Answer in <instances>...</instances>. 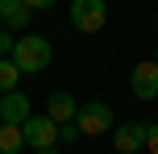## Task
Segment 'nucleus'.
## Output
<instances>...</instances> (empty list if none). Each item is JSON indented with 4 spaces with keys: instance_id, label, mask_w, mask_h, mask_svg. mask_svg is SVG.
Returning a JSON list of instances; mask_svg holds the SVG:
<instances>
[{
    "instance_id": "nucleus-1",
    "label": "nucleus",
    "mask_w": 158,
    "mask_h": 154,
    "mask_svg": "<svg viewBox=\"0 0 158 154\" xmlns=\"http://www.w3.org/2000/svg\"><path fill=\"white\" fill-rule=\"evenodd\" d=\"M50 58H54V46H50L42 33H21V38H17V46H13V67H17L21 75L46 71Z\"/></svg>"
},
{
    "instance_id": "nucleus-2",
    "label": "nucleus",
    "mask_w": 158,
    "mask_h": 154,
    "mask_svg": "<svg viewBox=\"0 0 158 154\" xmlns=\"http://www.w3.org/2000/svg\"><path fill=\"white\" fill-rule=\"evenodd\" d=\"M75 129H79V138H100V133H112V129H117L112 108L104 104V100H87V104H79Z\"/></svg>"
},
{
    "instance_id": "nucleus-3",
    "label": "nucleus",
    "mask_w": 158,
    "mask_h": 154,
    "mask_svg": "<svg viewBox=\"0 0 158 154\" xmlns=\"http://www.w3.org/2000/svg\"><path fill=\"white\" fill-rule=\"evenodd\" d=\"M108 21V4L104 0H75L71 4V25L79 33H100Z\"/></svg>"
},
{
    "instance_id": "nucleus-4",
    "label": "nucleus",
    "mask_w": 158,
    "mask_h": 154,
    "mask_svg": "<svg viewBox=\"0 0 158 154\" xmlns=\"http://www.w3.org/2000/svg\"><path fill=\"white\" fill-rule=\"evenodd\" d=\"M21 133H25V146H33V154H38V150H50V146H58V125L50 121L46 113H33L29 121L21 125Z\"/></svg>"
},
{
    "instance_id": "nucleus-5",
    "label": "nucleus",
    "mask_w": 158,
    "mask_h": 154,
    "mask_svg": "<svg viewBox=\"0 0 158 154\" xmlns=\"http://www.w3.org/2000/svg\"><path fill=\"white\" fill-rule=\"evenodd\" d=\"M129 88H133L137 100H158V67L154 58H146V63L133 67V75H129Z\"/></svg>"
},
{
    "instance_id": "nucleus-6",
    "label": "nucleus",
    "mask_w": 158,
    "mask_h": 154,
    "mask_svg": "<svg viewBox=\"0 0 158 154\" xmlns=\"http://www.w3.org/2000/svg\"><path fill=\"white\" fill-rule=\"evenodd\" d=\"M33 117V104L25 92H8V96H0V125H25Z\"/></svg>"
},
{
    "instance_id": "nucleus-7",
    "label": "nucleus",
    "mask_w": 158,
    "mask_h": 154,
    "mask_svg": "<svg viewBox=\"0 0 158 154\" xmlns=\"http://www.w3.org/2000/svg\"><path fill=\"white\" fill-rule=\"evenodd\" d=\"M112 146H117L121 154H137L146 150V121H125L112 129Z\"/></svg>"
},
{
    "instance_id": "nucleus-8",
    "label": "nucleus",
    "mask_w": 158,
    "mask_h": 154,
    "mask_svg": "<svg viewBox=\"0 0 158 154\" xmlns=\"http://www.w3.org/2000/svg\"><path fill=\"white\" fill-rule=\"evenodd\" d=\"M33 21V8L25 4V0H0V25H4L8 33H25Z\"/></svg>"
},
{
    "instance_id": "nucleus-9",
    "label": "nucleus",
    "mask_w": 158,
    "mask_h": 154,
    "mask_svg": "<svg viewBox=\"0 0 158 154\" xmlns=\"http://www.w3.org/2000/svg\"><path fill=\"white\" fill-rule=\"evenodd\" d=\"M75 113H79V104H75L71 92H54V96L46 100V117L54 125H75Z\"/></svg>"
},
{
    "instance_id": "nucleus-10",
    "label": "nucleus",
    "mask_w": 158,
    "mask_h": 154,
    "mask_svg": "<svg viewBox=\"0 0 158 154\" xmlns=\"http://www.w3.org/2000/svg\"><path fill=\"white\" fill-rule=\"evenodd\" d=\"M21 150H25L21 125H0V154H21Z\"/></svg>"
},
{
    "instance_id": "nucleus-11",
    "label": "nucleus",
    "mask_w": 158,
    "mask_h": 154,
    "mask_svg": "<svg viewBox=\"0 0 158 154\" xmlns=\"http://www.w3.org/2000/svg\"><path fill=\"white\" fill-rule=\"evenodd\" d=\"M17 79H21V71L13 67V58H0V96L17 92Z\"/></svg>"
},
{
    "instance_id": "nucleus-12",
    "label": "nucleus",
    "mask_w": 158,
    "mask_h": 154,
    "mask_svg": "<svg viewBox=\"0 0 158 154\" xmlns=\"http://www.w3.org/2000/svg\"><path fill=\"white\" fill-rule=\"evenodd\" d=\"M13 46H17V38L8 29H0V58H13Z\"/></svg>"
},
{
    "instance_id": "nucleus-13",
    "label": "nucleus",
    "mask_w": 158,
    "mask_h": 154,
    "mask_svg": "<svg viewBox=\"0 0 158 154\" xmlns=\"http://www.w3.org/2000/svg\"><path fill=\"white\" fill-rule=\"evenodd\" d=\"M58 142H63V146L79 142V129H75V125H58Z\"/></svg>"
},
{
    "instance_id": "nucleus-14",
    "label": "nucleus",
    "mask_w": 158,
    "mask_h": 154,
    "mask_svg": "<svg viewBox=\"0 0 158 154\" xmlns=\"http://www.w3.org/2000/svg\"><path fill=\"white\" fill-rule=\"evenodd\" d=\"M146 150L158 154V125H146Z\"/></svg>"
},
{
    "instance_id": "nucleus-15",
    "label": "nucleus",
    "mask_w": 158,
    "mask_h": 154,
    "mask_svg": "<svg viewBox=\"0 0 158 154\" xmlns=\"http://www.w3.org/2000/svg\"><path fill=\"white\" fill-rule=\"evenodd\" d=\"M38 154H58V146H50V150H38Z\"/></svg>"
},
{
    "instance_id": "nucleus-16",
    "label": "nucleus",
    "mask_w": 158,
    "mask_h": 154,
    "mask_svg": "<svg viewBox=\"0 0 158 154\" xmlns=\"http://www.w3.org/2000/svg\"><path fill=\"white\" fill-rule=\"evenodd\" d=\"M154 67H158V50H154Z\"/></svg>"
}]
</instances>
